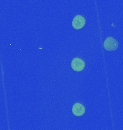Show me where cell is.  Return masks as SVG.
Returning a JSON list of instances; mask_svg holds the SVG:
<instances>
[{
    "mask_svg": "<svg viewBox=\"0 0 123 130\" xmlns=\"http://www.w3.org/2000/svg\"><path fill=\"white\" fill-rule=\"evenodd\" d=\"M118 47V43L112 37H108L104 42V48L107 51H114Z\"/></svg>",
    "mask_w": 123,
    "mask_h": 130,
    "instance_id": "obj_1",
    "label": "cell"
},
{
    "mask_svg": "<svg viewBox=\"0 0 123 130\" xmlns=\"http://www.w3.org/2000/svg\"><path fill=\"white\" fill-rule=\"evenodd\" d=\"M71 68L76 72H81L85 68V62L80 58L76 57L71 61Z\"/></svg>",
    "mask_w": 123,
    "mask_h": 130,
    "instance_id": "obj_2",
    "label": "cell"
},
{
    "mask_svg": "<svg viewBox=\"0 0 123 130\" xmlns=\"http://www.w3.org/2000/svg\"><path fill=\"white\" fill-rule=\"evenodd\" d=\"M86 23V20L81 15H76L72 20V26L76 30L81 29Z\"/></svg>",
    "mask_w": 123,
    "mask_h": 130,
    "instance_id": "obj_3",
    "label": "cell"
},
{
    "mask_svg": "<svg viewBox=\"0 0 123 130\" xmlns=\"http://www.w3.org/2000/svg\"><path fill=\"white\" fill-rule=\"evenodd\" d=\"M85 107L80 103H76L72 107V112L76 116H81L85 113Z\"/></svg>",
    "mask_w": 123,
    "mask_h": 130,
    "instance_id": "obj_4",
    "label": "cell"
}]
</instances>
